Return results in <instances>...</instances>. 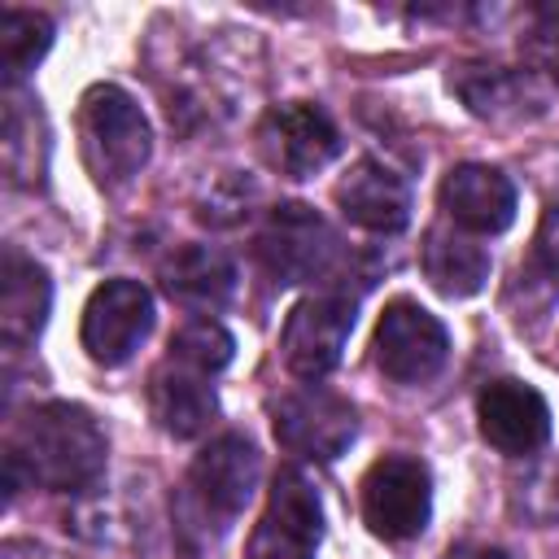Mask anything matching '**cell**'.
Returning a JSON list of instances; mask_svg holds the SVG:
<instances>
[{"mask_svg": "<svg viewBox=\"0 0 559 559\" xmlns=\"http://www.w3.org/2000/svg\"><path fill=\"white\" fill-rule=\"evenodd\" d=\"M52 44V22L31 9H4L0 13V66L9 79H22Z\"/></svg>", "mask_w": 559, "mask_h": 559, "instance_id": "cell-20", "label": "cell"}, {"mask_svg": "<svg viewBox=\"0 0 559 559\" xmlns=\"http://www.w3.org/2000/svg\"><path fill=\"white\" fill-rule=\"evenodd\" d=\"M258 253L280 284H306V280L323 275L328 262L336 258V236L310 205L293 201V205L271 210V218L258 236Z\"/></svg>", "mask_w": 559, "mask_h": 559, "instance_id": "cell-11", "label": "cell"}, {"mask_svg": "<svg viewBox=\"0 0 559 559\" xmlns=\"http://www.w3.org/2000/svg\"><path fill=\"white\" fill-rule=\"evenodd\" d=\"M271 428H275V441L288 454L314 459V463H332L358 437V415L332 389L301 384V389L284 393L280 402H271Z\"/></svg>", "mask_w": 559, "mask_h": 559, "instance_id": "cell-5", "label": "cell"}, {"mask_svg": "<svg viewBox=\"0 0 559 559\" xmlns=\"http://www.w3.org/2000/svg\"><path fill=\"white\" fill-rule=\"evenodd\" d=\"M419 266H424L428 284L437 293H445V297H472L489 280V253H485V245H476V236L463 231V227H454V223H432L424 231Z\"/></svg>", "mask_w": 559, "mask_h": 559, "instance_id": "cell-16", "label": "cell"}, {"mask_svg": "<svg viewBox=\"0 0 559 559\" xmlns=\"http://www.w3.org/2000/svg\"><path fill=\"white\" fill-rule=\"evenodd\" d=\"M450 87L463 96V105L476 114V118H489V122H507V118H524L533 100L524 74L507 70V66H459L450 74Z\"/></svg>", "mask_w": 559, "mask_h": 559, "instance_id": "cell-19", "label": "cell"}, {"mask_svg": "<svg viewBox=\"0 0 559 559\" xmlns=\"http://www.w3.org/2000/svg\"><path fill=\"white\" fill-rule=\"evenodd\" d=\"M153 332V297L135 280H105L83 306V349L100 367L127 362Z\"/></svg>", "mask_w": 559, "mask_h": 559, "instance_id": "cell-10", "label": "cell"}, {"mask_svg": "<svg viewBox=\"0 0 559 559\" xmlns=\"http://www.w3.org/2000/svg\"><path fill=\"white\" fill-rule=\"evenodd\" d=\"M4 467L13 489L22 480L52 493L92 489L105 472V432L83 406L44 402L13 424Z\"/></svg>", "mask_w": 559, "mask_h": 559, "instance_id": "cell-1", "label": "cell"}, {"mask_svg": "<svg viewBox=\"0 0 559 559\" xmlns=\"http://www.w3.org/2000/svg\"><path fill=\"white\" fill-rule=\"evenodd\" d=\"M79 148L100 188H118L140 175L153 153V131L135 96L114 83L87 87L79 100Z\"/></svg>", "mask_w": 559, "mask_h": 559, "instance_id": "cell-2", "label": "cell"}, {"mask_svg": "<svg viewBox=\"0 0 559 559\" xmlns=\"http://www.w3.org/2000/svg\"><path fill=\"white\" fill-rule=\"evenodd\" d=\"M231 349H236L231 332H227L218 319L201 314V319H188V323L170 336V354H166V358H175V362H183V367H197V371L214 376V371H223V367L231 362Z\"/></svg>", "mask_w": 559, "mask_h": 559, "instance_id": "cell-21", "label": "cell"}, {"mask_svg": "<svg viewBox=\"0 0 559 559\" xmlns=\"http://www.w3.org/2000/svg\"><path fill=\"white\" fill-rule=\"evenodd\" d=\"M432 511V476L411 454H384L362 476V520L384 542L419 537Z\"/></svg>", "mask_w": 559, "mask_h": 559, "instance_id": "cell-7", "label": "cell"}, {"mask_svg": "<svg viewBox=\"0 0 559 559\" xmlns=\"http://www.w3.org/2000/svg\"><path fill=\"white\" fill-rule=\"evenodd\" d=\"M349 328H354V297L349 293L328 288V293L301 297L288 310L284 336H280V349H284L288 371L297 380H306V384L323 380L341 362V349H345Z\"/></svg>", "mask_w": 559, "mask_h": 559, "instance_id": "cell-8", "label": "cell"}, {"mask_svg": "<svg viewBox=\"0 0 559 559\" xmlns=\"http://www.w3.org/2000/svg\"><path fill=\"white\" fill-rule=\"evenodd\" d=\"M441 559H511L507 550H498V546H480V542H459V546H450Z\"/></svg>", "mask_w": 559, "mask_h": 559, "instance_id": "cell-24", "label": "cell"}, {"mask_svg": "<svg viewBox=\"0 0 559 559\" xmlns=\"http://www.w3.org/2000/svg\"><path fill=\"white\" fill-rule=\"evenodd\" d=\"M441 210L472 236H498L515 218V183L485 162H463L441 179Z\"/></svg>", "mask_w": 559, "mask_h": 559, "instance_id": "cell-13", "label": "cell"}, {"mask_svg": "<svg viewBox=\"0 0 559 559\" xmlns=\"http://www.w3.org/2000/svg\"><path fill=\"white\" fill-rule=\"evenodd\" d=\"M520 52H524V61H528L533 70H542V74L559 87V4H542V9H537V22H533V31L524 35Z\"/></svg>", "mask_w": 559, "mask_h": 559, "instance_id": "cell-22", "label": "cell"}, {"mask_svg": "<svg viewBox=\"0 0 559 559\" xmlns=\"http://www.w3.org/2000/svg\"><path fill=\"white\" fill-rule=\"evenodd\" d=\"M148 411H153V419L162 424V432L188 441V437H201V432L214 424L218 397H214V384H210L205 371L166 358V362L148 376Z\"/></svg>", "mask_w": 559, "mask_h": 559, "instance_id": "cell-15", "label": "cell"}, {"mask_svg": "<svg viewBox=\"0 0 559 559\" xmlns=\"http://www.w3.org/2000/svg\"><path fill=\"white\" fill-rule=\"evenodd\" d=\"M258 476H262V459L249 437H240V432L214 437L188 467L183 502H179L183 520L192 528H201L205 537L227 533L236 524V515L249 507Z\"/></svg>", "mask_w": 559, "mask_h": 559, "instance_id": "cell-3", "label": "cell"}, {"mask_svg": "<svg viewBox=\"0 0 559 559\" xmlns=\"http://www.w3.org/2000/svg\"><path fill=\"white\" fill-rule=\"evenodd\" d=\"M336 205L354 227L376 236H397L411 223V188L380 157H362L345 170V179L336 183Z\"/></svg>", "mask_w": 559, "mask_h": 559, "instance_id": "cell-14", "label": "cell"}, {"mask_svg": "<svg viewBox=\"0 0 559 559\" xmlns=\"http://www.w3.org/2000/svg\"><path fill=\"white\" fill-rule=\"evenodd\" d=\"M480 437L511 459H528L550 437V406L546 397L524 380H493L476 397Z\"/></svg>", "mask_w": 559, "mask_h": 559, "instance_id": "cell-12", "label": "cell"}, {"mask_svg": "<svg viewBox=\"0 0 559 559\" xmlns=\"http://www.w3.org/2000/svg\"><path fill=\"white\" fill-rule=\"evenodd\" d=\"M162 284L188 310H218V306H227V297L236 288V271H231L227 253H218L214 245H183L166 258Z\"/></svg>", "mask_w": 559, "mask_h": 559, "instance_id": "cell-17", "label": "cell"}, {"mask_svg": "<svg viewBox=\"0 0 559 559\" xmlns=\"http://www.w3.org/2000/svg\"><path fill=\"white\" fill-rule=\"evenodd\" d=\"M450 336L437 314H428L411 297H393L380 310L376 336H371V358L376 367L397 380V384H424L445 367Z\"/></svg>", "mask_w": 559, "mask_h": 559, "instance_id": "cell-6", "label": "cell"}, {"mask_svg": "<svg viewBox=\"0 0 559 559\" xmlns=\"http://www.w3.org/2000/svg\"><path fill=\"white\" fill-rule=\"evenodd\" d=\"M319 542H323V507L314 485L297 467L275 472L266 489V507L249 533L245 559H314Z\"/></svg>", "mask_w": 559, "mask_h": 559, "instance_id": "cell-4", "label": "cell"}, {"mask_svg": "<svg viewBox=\"0 0 559 559\" xmlns=\"http://www.w3.org/2000/svg\"><path fill=\"white\" fill-rule=\"evenodd\" d=\"M533 258L542 262V271L550 280H559V205H550L537 223V240H533Z\"/></svg>", "mask_w": 559, "mask_h": 559, "instance_id": "cell-23", "label": "cell"}, {"mask_svg": "<svg viewBox=\"0 0 559 559\" xmlns=\"http://www.w3.org/2000/svg\"><path fill=\"white\" fill-rule=\"evenodd\" d=\"M52 306V284L48 271L17 249L4 253V280H0V332L9 345H26L39 336L44 319Z\"/></svg>", "mask_w": 559, "mask_h": 559, "instance_id": "cell-18", "label": "cell"}, {"mask_svg": "<svg viewBox=\"0 0 559 559\" xmlns=\"http://www.w3.org/2000/svg\"><path fill=\"white\" fill-rule=\"evenodd\" d=\"M258 153L271 170L288 179H310L341 153V135L332 118L310 100H288L262 114L258 122Z\"/></svg>", "mask_w": 559, "mask_h": 559, "instance_id": "cell-9", "label": "cell"}]
</instances>
